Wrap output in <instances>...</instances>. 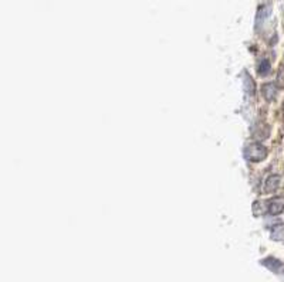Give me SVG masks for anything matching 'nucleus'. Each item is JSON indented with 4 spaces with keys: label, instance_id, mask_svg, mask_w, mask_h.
Masks as SVG:
<instances>
[{
    "label": "nucleus",
    "instance_id": "5",
    "mask_svg": "<svg viewBox=\"0 0 284 282\" xmlns=\"http://www.w3.org/2000/svg\"><path fill=\"white\" fill-rule=\"evenodd\" d=\"M267 203L261 201V200H256L251 206V211H253V216L261 217L264 216L266 213H268V206H266Z\"/></svg>",
    "mask_w": 284,
    "mask_h": 282
},
{
    "label": "nucleus",
    "instance_id": "1",
    "mask_svg": "<svg viewBox=\"0 0 284 282\" xmlns=\"http://www.w3.org/2000/svg\"><path fill=\"white\" fill-rule=\"evenodd\" d=\"M268 150L266 146H263L260 142H254L250 143L246 149H244V158L247 159L249 162L257 163V162H263L264 159L267 158Z\"/></svg>",
    "mask_w": 284,
    "mask_h": 282
},
{
    "label": "nucleus",
    "instance_id": "3",
    "mask_svg": "<svg viewBox=\"0 0 284 282\" xmlns=\"http://www.w3.org/2000/svg\"><path fill=\"white\" fill-rule=\"evenodd\" d=\"M280 183H281V177L278 174H270L263 184V191L266 194H271L280 187Z\"/></svg>",
    "mask_w": 284,
    "mask_h": 282
},
{
    "label": "nucleus",
    "instance_id": "7",
    "mask_svg": "<svg viewBox=\"0 0 284 282\" xmlns=\"http://www.w3.org/2000/svg\"><path fill=\"white\" fill-rule=\"evenodd\" d=\"M271 70V66H270V61L268 60H261L259 66V74L260 75H267Z\"/></svg>",
    "mask_w": 284,
    "mask_h": 282
},
{
    "label": "nucleus",
    "instance_id": "8",
    "mask_svg": "<svg viewBox=\"0 0 284 282\" xmlns=\"http://www.w3.org/2000/svg\"><path fill=\"white\" fill-rule=\"evenodd\" d=\"M283 114H284V107H283Z\"/></svg>",
    "mask_w": 284,
    "mask_h": 282
},
{
    "label": "nucleus",
    "instance_id": "2",
    "mask_svg": "<svg viewBox=\"0 0 284 282\" xmlns=\"http://www.w3.org/2000/svg\"><path fill=\"white\" fill-rule=\"evenodd\" d=\"M267 206L268 214H271V216H278V214H281L284 211V197H281V196L273 197V199L267 201Z\"/></svg>",
    "mask_w": 284,
    "mask_h": 282
},
{
    "label": "nucleus",
    "instance_id": "4",
    "mask_svg": "<svg viewBox=\"0 0 284 282\" xmlns=\"http://www.w3.org/2000/svg\"><path fill=\"white\" fill-rule=\"evenodd\" d=\"M277 92H278V88L274 83H267L263 85L261 88V94L264 97L266 101H274L277 97Z\"/></svg>",
    "mask_w": 284,
    "mask_h": 282
},
{
    "label": "nucleus",
    "instance_id": "6",
    "mask_svg": "<svg viewBox=\"0 0 284 282\" xmlns=\"http://www.w3.org/2000/svg\"><path fill=\"white\" fill-rule=\"evenodd\" d=\"M270 237L273 241H283L284 240V224H277L271 228Z\"/></svg>",
    "mask_w": 284,
    "mask_h": 282
}]
</instances>
